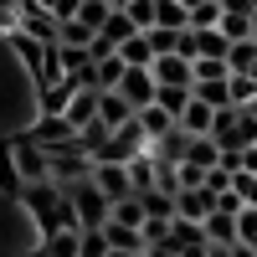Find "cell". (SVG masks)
I'll return each instance as SVG.
<instances>
[{"mask_svg":"<svg viewBox=\"0 0 257 257\" xmlns=\"http://www.w3.org/2000/svg\"><path fill=\"white\" fill-rule=\"evenodd\" d=\"M21 201H26V211H31V221H36L41 237H52V231H82L77 211H72V201H67V190H62L57 180L26 185V190H21Z\"/></svg>","mask_w":257,"mask_h":257,"instance_id":"6da1fadb","label":"cell"},{"mask_svg":"<svg viewBox=\"0 0 257 257\" xmlns=\"http://www.w3.org/2000/svg\"><path fill=\"white\" fill-rule=\"evenodd\" d=\"M67 190V201H72V211H77V221L82 226H108V216H113V201L103 196V185L88 175V180H77V185H62Z\"/></svg>","mask_w":257,"mask_h":257,"instance_id":"7a4b0ae2","label":"cell"},{"mask_svg":"<svg viewBox=\"0 0 257 257\" xmlns=\"http://www.w3.org/2000/svg\"><path fill=\"white\" fill-rule=\"evenodd\" d=\"M47 155H52V180H57V185H77V180H88L93 170H98V160H93V155H88V149H82L77 139L52 144Z\"/></svg>","mask_w":257,"mask_h":257,"instance_id":"3957f363","label":"cell"},{"mask_svg":"<svg viewBox=\"0 0 257 257\" xmlns=\"http://www.w3.org/2000/svg\"><path fill=\"white\" fill-rule=\"evenodd\" d=\"M16 31H26L36 41H47V47H57V41H62V16L52 6H41V0H21V6H16Z\"/></svg>","mask_w":257,"mask_h":257,"instance_id":"277c9868","label":"cell"},{"mask_svg":"<svg viewBox=\"0 0 257 257\" xmlns=\"http://www.w3.org/2000/svg\"><path fill=\"white\" fill-rule=\"evenodd\" d=\"M11 155H16V170H21V180H26V185L52 180V155H47V144H36L31 134H16V139H11Z\"/></svg>","mask_w":257,"mask_h":257,"instance_id":"5b68a950","label":"cell"},{"mask_svg":"<svg viewBox=\"0 0 257 257\" xmlns=\"http://www.w3.org/2000/svg\"><path fill=\"white\" fill-rule=\"evenodd\" d=\"M155 82L160 88H196V62L185 52H165L155 57Z\"/></svg>","mask_w":257,"mask_h":257,"instance_id":"8992f818","label":"cell"},{"mask_svg":"<svg viewBox=\"0 0 257 257\" xmlns=\"http://www.w3.org/2000/svg\"><path fill=\"white\" fill-rule=\"evenodd\" d=\"M128 36H139L134 16H128V11H113V16H108V26H103V31H98V41H93V57H113Z\"/></svg>","mask_w":257,"mask_h":257,"instance_id":"52a82bcc","label":"cell"},{"mask_svg":"<svg viewBox=\"0 0 257 257\" xmlns=\"http://www.w3.org/2000/svg\"><path fill=\"white\" fill-rule=\"evenodd\" d=\"M93 180L103 185V196H108V201H123V196H139V190H134V175H128V165H118V160H98Z\"/></svg>","mask_w":257,"mask_h":257,"instance_id":"ba28073f","label":"cell"},{"mask_svg":"<svg viewBox=\"0 0 257 257\" xmlns=\"http://www.w3.org/2000/svg\"><path fill=\"white\" fill-rule=\"evenodd\" d=\"M216 206H221V196H216L211 185H185L180 196H175V211H180L185 221H206Z\"/></svg>","mask_w":257,"mask_h":257,"instance_id":"9c48e42d","label":"cell"},{"mask_svg":"<svg viewBox=\"0 0 257 257\" xmlns=\"http://www.w3.org/2000/svg\"><path fill=\"white\" fill-rule=\"evenodd\" d=\"M118 93L134 103V108H149V103H155V93H160L155 67H128V72H123V82H118Z\"/></svg>","mask_w":257,"mask_h":257,"instance_id":"30bf717a","label":"cell"},{"mask_svg":"<svg viewBox=\"0 0 257 257\" xmlns=\"http://www.w3.org/2000/svg\"><path fill=\"white\" fill-rule=\"evenodd\" d=\"M6 41H11V52L21 57V67H26L31 72V82L41 77V67H47V41H36V36H26V31H6Z\"/></svg>","mask_w":257,"mask_h":257,"instance_id":"8fae6325","label":"cell"},{"mask_svg":"<svg viewBox=\"0 0 257 257\" xmlns=\"http://www.w3.org/2000/svg\"><path fill=\"white\" fill-rule=\"evenodd\" d=\"M26 134H31L36 144H47V149H52V144H67V139H77V128L67 123V113H36Z\"/></svg>","mask_w":257,"mask_h":257,"instance_id":"7c38bea8","label":"cell"},{"mask_svg":"<svg viewBox=\"0 0 257 257\" xmlns=\"http://www.w3.org/2000/svg\"><path fill=\"white\" fill-rule=\"evenodd\" d=\"M134 113H139V108H134V103H128L118 88H113V93H98V118L108 123V128H123V123L134 118Z\"/></svg>","mask_w":257,"mask_h":257,"instance_id":"4fadbf2b","label":"cell"},{"mask_svg":"<svg viewBox=\"0 0 257 257\" xmlns=\"http://www.w3.org/2000/svg\"><path fill=\"white\" fill-rule=\"evenodd\" d=\"M108 231V242H113V252H149V237H144V226H123V221H108L103 226Z\"/></svg>","mask_w":257,"mask_h":257,"instance_id":"5bb4252c","label":"cell"},{"mask_svg":"<svg viewBox=\"0 0 257 257\" xmlns=\"http://www.w3.org/2000/svg\"><path fill=\"white\" fill-rule=\"evenodd\" d=\"M216 113L221 108H211V103H201V98H190V108L175 118L180 128H185V134H211V128H216Z\"/></svg>","mask_w":257,"mask_h":257,"instance_id":"9a60e30c","label":"cell"},{"mask_svg":"<svg viewBox=\"0 0 257 257\" xmlns=\"http://www.w3.org/2000/svg\"><path fill=\"white\" fill-rule=\"evenodd\" d=\"M77 144H82V149H88V155H93V160H103V155H108V144H113V128H108V123H103V118H93L88 128H77Z\"/></svg>","mask_w":257,"mask_h":257,"instance_id":"2e32d148","label":"cell"},{"mask_svg":"<svg viewBox=\"0 0 257 257\" xmlns=\"http://www.w3.org/2000/svg\"><path fill=\"white\" fill-rule=\"evenodd\" d=\"M155 26L190 31V6H185V0H155Z\"/></svg>","mask_w":257,"mask_h":257,"instance_id":"e0dca14e","label":"cell"},{"mask_svg":"<svg viewBox=\"0 0 257 257\" xmlns=\"http://www.w3.org/2000/svg\"><path fill=\"white\" fill-rule=\"evenodd\" d=\"M123 72H128V62L113 52V57H98V72H93V88L98 93H113L118 82H123Z\"/></svg>","mask_w":257,"mask_h":257,"instance_id":"ac0fdd59","label":"cell"},{"mask_svg":"<svg viewBox=\"0 0 257 257\" xmlns=\"http://www.w3.org/2000/svg\"><path fill=\"white\" fill-rule=\"evenodd\" d=\"M201 226H206V237L216 242V247H231V242H237V216H231V211H211Z\"/></svg>","mask_w":257,"mask_h":257,"instance_id":"d6986e66","label":"cell"},{"mask_svg":"<svg viewBox=\"0 0 257 257\" xmlns=\"http://www.w3.org/2000/svg\"><path fill=\"white\" fill-rule=\"evenodd\" d=\"M196 98L211 103V108H231V77H201L196 82Z\"/></svg>","mask_w":257,"mask_h":257,"instance_id":"ffe728a7","label":"cell"},{"mask_svg":"<svg viewBox=\"0 0 257 257\" xmlns=\"http://www.w3.org/2000/svg\"><path fill=\"white\" fill-rule=\"evenodd\" d=\"M118 57L128 62V67H155V47H149V31H139V36H128L123 47H118Z\"/></svg>","mask_w":257,"mask_h":257,"instance_id":"44dd1931","label":"cell"},{"mask_svg":"<svg viewBox=\"0 0 257 257\" xmlns=\"http://www.w3.org/2000/svg\"><path fill=\"white\" fill-rule=\"evenodd\" d=\"M139 123H144V134H149V144H155V139H165L170 128H175V113H165L160 103H149V108H139Z\"/></svg>","mask_w":257,"mask_h":257,"instance_id":"7402d4cb","label":"cell"},{"mask_svg":"<svg viewBox=\"0 0 257 257\" xmlns=\"http://www.w3.org/2000/svg\"><path fill=\"white\" fill-rule=\"evenodd\" d=\"M82 26H93V31H103L108 26V16H113V0H77V11H72Z\"/></svg>","mask_w":257,"mask_h":257,"instance_id":"603a6c76","label":"cell"},{"mask_svg":"<svg viewBox=\"0 0 257 257\" xmlns=\"http://www.w3.org/2000/svg\"><path fill=\"white\" fill-rule=\"evenodd\" d=\"M0 190H6V196H21V190H26V180H21V170H16V155H11V139L0 144Z\"/></svg>","mask_w":257,"mask_h":257,"instance_id":"cb8c5ba5","label":"cell"},{"mask_svg":"<svg viewBox=\"0 0 257 257\" xmlns=\"http://www.w3.org/2000/svg\"><path fill=\"white\" fill-rule=\"evenodd\" d=\"M113 242H108V231L103 226H82V237H77V257H108Z\"/></svg>","mask_w":257,"mask_h":257,"instance_id":"d4e9b609","label":"cell"},{"mask_svg":"<svg viewBox=\"0 0 257 257\" xmlns=\"http://www.w3.org/2000/svg\"><path fill=\"white\" fill-rule=\"evenodd\" d=\"M108 221L144 226V221H149V211H144V201H139V196H123V201H113V216H108Z\"/></svg>","mask_w":257,"mask_h":257,"instance_id":"484cf974","label":"cell"},{"mask_svg":"<svg viewBox=\"0 0 257 257\" xmlns=\"http://www.w3.org/2000/svg\"><path fill=\"white\" fill-rule=\"evenodd\" d=\"M77 237L82 231H52V237H41V252L47 257H77Z\"/></svg>","mask_w":257,"mask_h":257,"instance_id":"4316f807","label":"cell"},{"mask_svg":"<svg viewBox=\"0 0 257 257\" xmlns=\"http://www.w3.org/2000/svg\"><path fill=\"white\" fill-rule=\"evenodd\" d=\"M93 41H98V31H93V26H82L77 16L62 21V47H93Z\"/></svg>","mask_w":257,"mask_h":257,"instance_id":"83f0119b","label":"cell"},{"mask_svg":"<svg viewBox=\"0 0 257 257\" xmlns=\"http://www.w3.org/2000/svg\"><path fill=\"white\" fill-rule=\"evenodd\" d=\"M231 72H257V41L247 36V41H231Z\"/></svg>","mask_w":257,"mask_h":257,"instance_id":"f1b7e54d","label":"cell"},{"mask_svg":"<svg viewBox=\"0 0 257 257\" xmlns=\"http://www.w3.org/2000/svg\"><path fill=\"white\" fill-rule=\"evenodd\" d=\"M128 175H134V190H155V155L128 160Z\"/></svg>","mask_w":257,"mask_h":257,"instance_id":"f546056e","label":"cell"},{"mask_svg":"<svg viewBox=\"0 0 257 257\" xmlns=\"http://www.w3.org/2000/svg\"><path fill=\"white\" fill-rule=\"evenodd\" d=\"M190 26L206 31V26H221V0H201L196 11H190Z\"/></svg>","mask_w":257,"mask_h":257,"instance_id":"4dcf8cb0","label":"cell"},{"mask_svg":"<svg viewBox=\"0 0 257 257\" xmlns=\"http://www.w3.org/2000/svg\"><path fill=\"white\" fill-rule=\"evenodd\" d=\"M237 242H252L257 247V206H242L237 211Z\"/></svg>","mask_w":257,"mask_h":257,"instance_id":"1f68e13d","label":"cell"},{"mask_svg":"<svg viewBox=\"0 0 257 257\" xmlns=\"http://www.w3.org/2000/svg\"><path fill=\"white\" fill-rule=\"evenodd\" d=\"M128 16H134L139 31H155V0H134V6H128Z\"/></svg>","mask_w":257,"mask_h":257,"instance_id":"d6a6232c","label":"cell"},{"mask_svg":"<svg viewBox=\"0 0 257 257\" xmlns=\"http://www.w3.org/2000/svg\"><path fill=\"white\" fill-rule=\"evenodd\" d=\"M41 6H52V11H57V16H62V21H67V16H72V11H77V0H41Z\"/></svg>","mask_w":257,"mask_h":257,"instance_id":"836d02e7","label":"cell"},{"mask_svg":"<svg viewBox=\"0 0 257 257\" xmlns=\"http://www.w3.org/2000/svg\"><path fill=\"white\" fill-rule=\"evenodd\" d=\"M231 257H257V247L252 242H231Z\"/></svg>","mask_w":257,"mask_h":257,"instance_id":"e575fe53","label":"cell"},{"mask_svg":"<svg viewBox=\"0 0 257 257\" xmlns=\"http://www.w3.org/2000/svg\"><path fill=\"white\" fill-rule=\"evenodd\" d=\"M206 257H231V247H216V242H211V252Z\"/></svg>","mask_w":257,"mask_h":257,"instance_id":"d590c367","label":"cell"},{"mask_svg":"<svg viewBox=\"0 0 257 257\" xmlns=\"http://www.w3.org/2000/svg\"><path fill=\"white\" fill-rule=\"evenodd\" d=\"M128 6H134V0H113V11H128Z\"/></svg>","mask_w":257,"mask_h":257,"instance_id":"8d00e7d4","label":"cell"},{"mask_svg":"<svg viewBox=\"0 0 257 257\" xmlns=\"http://www.w3.org/2000/svg\"><path fill=\"white\" fill-rule=\"evenodd\" d=\"M108 257H134V252H108Z\"/></svg>","mask_w":257,"mask_h":257,"instance_id":"74e56055","label":"cell"},{"mask_svg":"<svg viewBox=\"0 0 257 257\" xmlns=\"http://www.w3.org/2000/svg\"><path fill=\"white\" fill-rule=\"evenodd\" d=\"M139 257H155V252H139Z\"/></svg>","mask_w":257,"mask_h":257,"instance_id":"f35d334b","label":"cell"},{"mask_svg":"<svg viewBox=\"0 0 257 257\" xmlns=\"http://www.w3.org/2000/svg\"><path fill=\"white\" fill-rule=\"evenodd\" d=\"M26 257H36V252H26Z\"/></svg>","mask_w":257,"mask_h":257,"instance_id":"ab89813d","label":"cell"}]
</instances>
